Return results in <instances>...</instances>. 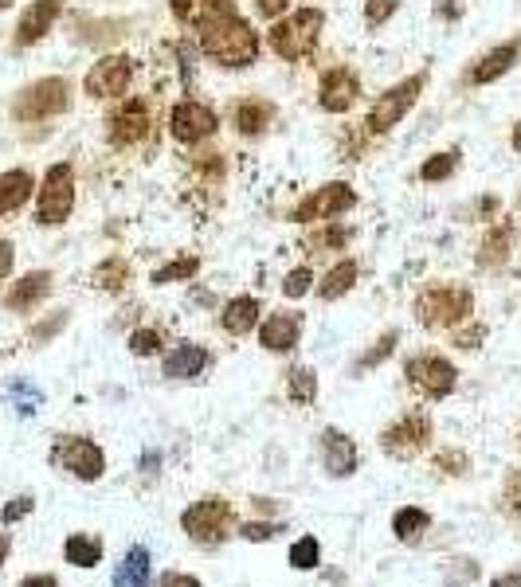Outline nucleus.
I'll use <instances>...</instances> for the list:
<instances>
[{"mask_svg":"<svg viewBox=\"0 0 521 587\" xmlns=\"http://www.w3.org/2000/svg\"><path fill=\"white\" fill-rule=\"evenodd\" d=\"M322 28H326V12L322 8H298L290 16L271 20L267 44L286 63H302L306 55H314V47L322 40Z\"/></svg>","mask_w":521,"mask_h":587,"instance_id":"f03ea898","label":"nucleus"},{"mask_svg":"<svg viewBox=\"0 0 521 587\" xmlns=\"http://www.w3.org/2000/svg\"><path fill=\"white\" fill-rule=\"evenodd\" d=\"M322 458L333 478H349L357 470V443L345 431H322Z\"/></svg>","mask_w":521,"mask_h":587,"instance_id":"4be33fe9","label":"nucleus"},{"mask_svg":"<svg viewBox=\"0 0 521 587\" xmlns=\"http://www.w3.org/2000/svg\"><path fill=\"white\" fill-rule=\"evenodd\" d=\"M134 75H138L134 55L114 51V55H102L95 67L87 71L83 91L91 94V98H98V102H106V98H122V94L134 87Z\"/></svg>","mask_w":521,"mask_h":587,"instance_id":"1a4fd4ad","label":"nucleus"},{"mask_svg":"<svg viewBox=\"0 0 521 587\" xmlns=\"http://www.w3.org/2000/svg\"><path fill=\"white\" fill-rule=\"evenodd\" d=\"M357 274H361V267H357L353 259H341V263H333L330 271L322 274V282H318L314 290H318L322 302H337V298H345V294L357 286Z\"/></svg>","mask_w":521,"mask_h":587,"instance_id":"a878e982","label":"nucleus"},{"mask_svg":"<svg viewBox=\"0 0 521 587\" xmlns=\"http://www.w3.org/2000/svg\"><path fill=\"white\" fill-rule=\"evenodd\" d=\"M427 439H431V415L427 411H412L400 423L380 431V451L392 454V458H412V454L424 451Z\"/></svg>","mask_w":521,"mask_h":587,"instance_id":"4468645a","label":"nucleus"},{"mask_svg":"<svg viewBox=\"0 0 521 587\" xmlns=\"http://www.w3.org/2000/svg\"><path fill=\"white\" fill-rule=\"evenodd\" d=\"M514 239H518L514 220H498V224L482 235V243H478V267H482V271L506 267V263H510V251H514Z\"/></svg>","mask_w":521,"mask_h":587,"instance_id":"6ab92c4d","label":"nucleus"},{"mask_svg":"<svg viewBox=\"0 0 521 587\" xmlns=\"http://www.w3.org/2000/svg\"><path fill=\"white\" fill-rule=\"evenodd\" d=\"M396 345H400V333H396V329L380 333L377 345H373V349H369V353H365L361 361L353 364V368H357V372H365V368H377V364H384L388 357H392V353H396Z\"/></svg>","mask_w":521,"mask_h":587,"instance_id":"f704fd0d","label":"nucleus"},{"mask_svg":"<svg viewBox=\"0 0 521 587\" xmlns=\"http://www.w3.org/2000/svg\"><path fill=\"white\" fill-rule=\"evenodd\" d=\"M59 12H63V0H32V4L24 8V16H20V24H16V36H12V44H16V47L40 44L51 28H55Z\"/></svg>","mask_w":521,"mask_h":587,"instance_id":"f3484780","label":"nucleus"},{"mask_svg":"<svg viewBox=\"0 0 521 587\" xmlns=\"http://www.w3.org/2000/svg\"><path fill=\"white\" fill-rule=\"evenodd\" d=\"M404 376L412 380V388L424 392L427 400H447V396L455 392V384H459L455 364L447 361V357H439V353H420V357H412V361L404 364Z\"/></svg>","mask_w":521,"mask_h":587,"instance_id":"9b49d317","label":"nucleus"},{"mask_svg":"<svg viewBox=\"0 0 521 587\" xmlns=\"http://www.w3.org/2000/svg\"><path fill=\"white\" fill-rule=\"evenodd\" d=\"M357 200H361V196L353 192V184L330 181V184H322V188H314L306 200H298V204L290 208V224H322V220H337V216L353 212Z\"/></svg>","mask_w":521,"mask_h":587,"instance_id":"0eeeda50","label":"nucleus"},{"mask_svg":"<svg viewBox=\"0 0 521 587\" xmlns=\"http://www.w3.org/2000/svg\"><path fill=\"white\" fill-rule=\"evenodd\" d=\"M427 525H431V517H427L424 509H416V505H404V509H396V517H392V533H396L400 541H416L420 533H427Z\"/></svg>","mask_w":521,"mask_h":587,"instance_id":"72a5a7b5","label":"nucleus"},{"mask_svg":"<svg viewBox=\"0 0 521 587\" xmlns=\"http://www.w3.org/2000/svg\"><path fill=\"white\" fill-rule=\"evenodd\" d=\"M51 286H55L51 271H28L12 290H8V294H4V306L16 310V314H28V310H36V306L48 298Z\"/></svg>","mask_w":521,"mask_h":587,"instance_id":"412c9836","label":"nucleus"},{"mask_svg":"<svg viewBox=\"0 0 521 587\" xmlns=\"http://www.w3.org/2000/svg\"><path fill=\"white\" fill-rule=\"evenodd\" d=\"M283 533V525L275 521V525H263V521H255V525H239V537L243 541H271V537H279Z\"/></svg>","mask_w":521,"mask_h":587,"instance_id":"c03bdc74","label":"nucleus"},{"mask_svg":"<svg viewBox=\"0 0 521 587\" xmlns=\"http://www.w3.org/2000/svg\"><path fill=\"white\" fill-rule=\"evenodd\" d=\"M518 443H521V435H518Z\"/></svg>","mask_w":521,"mask_h":587,"instance_id":"bf43d9fd","label":"nucleus"},{"mask_svg":"<svg viewBox=\"0 0 521 587\" xmlns=\"http://www.w3.org/2000/svg\"><path fill=\"white\" fill-rule=\"evenodd\" d=\"M130 353H134V357H157V353H161V333H157V329H134Z\"/></svg>","mask_w":521,"mask_h":587,"instance_id":"ea45409f","label":"nucleus"},{"mask_svg":"<svg viewBox=\"0 0 521 587\" xmlns=\"http://www.w3.org/2000/svg\"><path fill=\"white\" fill-rule=\"evenodd\" d=\"M486 337V325H471L467 333H455V345H463V349H478V341Z\"/></svg>","mask_w":521,"mask_h":587,"instance_id":"3c124183","label":"nucleus"},{"mask_svg":"<svg viewBox=\"0 0 521 587\" xmlns=\"http://www.w3.org/2000/svg\"><path fill=\"white\" fill-rule=\"evenodd\" d=\"M32 196H36V177H32L28 169H8V173H0V216L20 212Z\"/></svg>","mask_w":521,"mask_h":587,"instance_id":"b1692460","label":"nucleus"},{"mask_svg":"<svg viewBox=\"0 0 521 587\" xmlns=\"http://www.w3.org/2000/svg\"><path fill=\"white\" fill-rule=\"evenodd\" d=\"M502 501H506V509H510V513H521V466L518 470H510L506 490H502Z\"/></svg>","mask_w":521,"mask_h":587,"instance_id":"a18cd8bd","label":"nucleus"},{"mask_svg":"<svg viewBox=\"0 0 521 587\" xmlns=\"http://www.w3.org/2000/svg\"><path fill=\"white\" fill-rule=\"evenodd\" d=\"M12 4H16V0H0V12H4V8H12Z\"/></svg>","mask_w":521,"mask_h":587,"instance_id":"13d9d810","label":"nucleus"},{"mask_svg":"<svg viewBox=\"0 0 521 587\" xmlns=\"http://www.w3.org/2000/svg\"><path fill=\"white\" fill-rule=\"evenodd\" d=\"M32 505H36L32 497H12V501L0 509V521H4V525H16L20 517H28V513H32Z\"/></svg>","mask_w":521,"mask_h":587,"instance_id":"37998d69","label":"nucleus"},{"mask_svg":"<svg viewBox=\"0 0 521 587\" xmlns=\"http://www.w3.org/2000/svg\"><path fill=\"white\" fill-rule=\"evenodd\" d=\"M518 63H521V32L518 36H510V40H502L498 47H490L486 55H478L471 63V71H467V83H471V87H490V83H498L502 75H510Z\"/></svg>","mask_w":521,"mask_h":587,"instance_id":"dca6fc26","label":"nucleus"},{"mask_svg":"<svg viewBox=\"0 0 521 587\" xmlns=\"http://www.w3.org/2000/svg\"><path fill=\"white\" fill-rule=\"evenodd\" d=\"M435 466H439L443 474H467L471 458H467L463 451H439V454H435Z\"/></svg>","mask_w":521,"mask_h":587,"instance_id":"79ce46f5","label":"nucleus"},{"mask_svg":"<svg viewBox=\"0 0 521 587\" xmlns=\"http://www.w3.org/2000/svg\"><path fill=\"white\" fill-rule=\"evenodd\" d=\"M200 274V259L196 255H181V259H169L165 267H157V271L149 274V282L153 286H173V282H189Z\"/></svg>","mask_w":521,"mask_h":587,"instance_id":"473e14b6","label":"nucleus"},{"mask_svg":"<svg viewBox=\"0 0 521 587\" xmlns=\"http://www.w3.org/2000/svg\"><path fill=\"white\" fill-rule=\"evenodd\" d=\"M149 568H153L149 548L134 544V548L122 556V564L114 568V587H145L149 584Z\"/></svg>","mask_w":521,"mask_h":587,"instance_id":"bb28decb","label":"nucleus"},{"mask_svg":"<svg viewBox=\"0 0 521 587\" xmlns=\"http://www.w3.org/2000/svg\"><path fill=\"white\" fill-rule=\"evenodd\" d=\"M51 462L59 470H67L71 478L79 482H98L106 474V454L95 439H83V435H59L55 447H51Z\"/></svg>","mask_w":521,"mask_h":587,"instance_id":"6e6552de","label":"nucleus"},{"mask_svg":"<svg viewBox=\"0 0 521 587\" xmlns=\"http://www.w3.org/2000/svg\"><path fill=\"white\" fill-rule=\"evenodd\" d=\"M510 145H514V149H518V153H521V122H518V126H514V134H510Z\"/></svg>","mask_w":521,"mask_h":587,"instance_id":"4d7b16f0","label":"nucleus"},{"mask_svg":"<svg viewBox=\"0 0 521 587\" xmlns=\"http://www.w3.org/2000/svg\"><path fill=\"white\" fill-rule=\"evenodd\" d=\"M459 161H463V153L459 149H443V153H431L424 165H420V181L427 184H443L455 177V169H459Z\"/></svg>","mask_w":521,"mask_h":587,"instance_id":"2f4dec72","label":"nucleus"},{"mask_svg":"<svg viewBox=\"0 0 521 587\" xmlns=\"http://www.w3.org/2000/svg\"><path fill=\"white\" fill-rule=\"evenodd\" d=\"M63 325H67V314L59 310V314L51 317V321H44V325H36V329H32V341H36V345H44V341H48V337H55Z\"/></svg>","mask_w":521,"mask_h":587,"instance_id":"49530a36","label":"nucleus"},{"mask_svg":"<svg viewBox=\"0 0 521 587\" xmlns=\"http://www.w3.org/2000/svg\"><path fill=\"white\" fill-rule=\"evenodd\" d=\"M181 529L196 544H220L228 537V529H232V505L224 497H200L196 505L185 509Z\"/></svg>","mask_w":521,"mask_h":587,"instance_id":"9d476101","label":"nucleus"},{"mask_svg":"<svg viewBox=\"0 0 521 587\" xmlns=\"http://www.w3.org/2000/svg\"><path fill=\"white\" fill-rule=\"evenodd\" d=\"M255 12L263 16V20H279L290 12V0H255Z\"/></svg>","mask_w":521,"mask_h":587,"instance_id":"de8ad7c7","label":"nucleus"},{"mask_svg":"<svg viewBox=\"0 0 521 587\" xmlns=\"http://www.w3.org/2000/svg\"><path fill=\"white\" fill-rule=\"evenodd\" d=\"M224 4H232V0H169V12L181 20V24H189V28H200L208 16H216Z\"/></svg>","mask_w":521,"mask_h":587,"instance_id":"c85d7f7f","label":"nucleus"},{"mask_svg":"<svg viewBox=\"0 0 521 587\" xmlns=\"http://www.w3.org/2000/svg\"><path fill=\"white\" fill-rule=\"evenodd\" d=\"M271 122H275V102H267V98H239L236 106H232V130L239 137H259L271 130Z\"/></svg>","mask_w":521,"mask_h":587,"instance_id":"aec40b11","label":"nucleus"},{"mask_svg":"<svg viewBox=\"0 0 521 587\" xmlns=\"http://www.w3.org/2000/svg\"><path fill=\"white\" fill-rule=\"evenodd\" d=\"M298 337H302V314H294V310H275L259 325V345L267 353H290L298 345Z\"/></svg>","mask_w":521,"mask_h":587,"instance_id":"a211bd4d","label":"nucleus"},{"mask_svg":"<svg viewBox=\"0 0 521 587\" xmlns=\"http://www.w3.org/2000/svg\"><path fill=\"white\" fill-rule=\"evenodd\" d=\"M20 587H59V580L55 576H24Z\"/></svg>","mask_w":521,"mask_h":587,"instance_id":"864d4df0","label":"nucleus"},{"mask_svg":"<svg viewBox=\"0 0 521 587\" xmlns=\"http://www.w3.org/2000/svg\"><path fill=\"white\" fill-rule=\"evenodd\" d=\"M145 134H149V102L145 98H122L106 118V141L114 149H130V145L145 141Z\"/></svg>","mask_w":521,"mask_h":587,"instance_id":"ddd939ff","label":"nucleus"},{"mask_svg":"<svg viewBox=\"0 0 521 587\" xmlns=\"http://www.w3.org/2000/svg\"><path fill=\"white\" fill-rule=\"evenodd\" d=\"M286 396H290V404L298 407H310L318 400V376H314V368H290L286 372Z\"/></svg>","mask_w":521,"mask_h":587,"instance_id":"7c9ffc66","label":"nucleus"},{"mask_svg":"<svg viewBox=\"0 0 521 587\" xmlns=\"http://www.w3.org/2000/svg\"><path fill=\"white\" fill-rule=\"evenodd\" d=\"M314 290V271L310 267H294V271L283 278V294L286 298H302Z\"/></svg>","mask_w":521,"mask_h":587,"instance_id":"58836bf2","label":"nucleus"},{"mask_svg":"<svg viewBox=\"0 0 521 587\" xmlns=\"http://www.w3.org/2000/svg\"><path fill=\"white\" fill-rule=\"evenodd\" d=\"M63 556L75 568H95V564H102V541L87 537V533H75V537H67V544H63Z\"/></svg>","mask_w":521,"mask_h":587,"instance_id":"c756f323","label":"nucleus"},{"mask_svg":"<svg viewBox=\"0 0 521 587\" xmlns=\"http://www.w3.org/2000/svg\"><path fill=\"white\" fill-rule=\"evenodd\" d=\"M216 130H220V114L212 106L196 102V98H185V102H177L169 110V134H173V141H181V145H200V141H208Z\"/></svg>","mask_w":521,"mask_h":587,"instance_id":"f8f14e48","label":"nucleus"},{"mask_svg":"<svg viewBox=\"0 0 521 587\" xmlns=\"http://www.w3.org/2000/svg\"><path fill=\"white\" fill-rule=\"evenodd\" d=\"M157 587H200V580H196V576H185V572H165Z\"/></svg>","mask_w":521,"mask_h":587,"instance_id":"603ef678","label":"nucleus"},{"mask_svg":"<svg viewBox=\"0 0 521 587\" xmlns=\"http://www.w3.org/2000/svg\"><path fill=\"white\" fill-rule=\"evenodd\" d=\"M474 314V294L467 286H427L416 298V321L427 329H451V325H463Z\"/></svg>","mask_w":521,"mask_h":587,"instance_id":"7ed1b4c3","label":"nucleus"},{"mask_svg":"<svg viewBox=\"0 0 521 587\" xmlns=\"http://www.w3.org/2000/svg\"><path fill=\"white\" fill-rule=\"evenodd\" d=\"M12 267H16V247L8 239H0V282L12 274Z\"/></svg>","mask_w":521,"mask_h":587,"instance_id":"8fccbe9b","label":"nucleus"},{"mask_svg":"<svg viewBox=\"0 0 521 587\" xmlns=\"http://www.w3.org/2000/svg\"><path fill=\"white\" fill-rule=\"evenodd\" d=\"M471 580H478V564H474V560H451L447 572H443V584L447 587L471 584Z\"/></svg>","mask_w":521,"mask_h":587,"instance_id":"a19ab883","label":"nucleus"},{"mask_svg":"<svg viewBox=\"0 0 521 587\" xmlns=\"http://www.w3.org/2000/svg\"><path fill=\"white\" fill-rule=\"evenodd\" d=\"M318 560H322V548L314 537H302V541L290 544V564L298 568V572H310V568H318Z\"/></svg>","mask_w":521,"mask_h":587,"instance_id":"e433bc0d","label":"nucleus"},{"mask_svg":"<svg viewBox=\"0 0 521 587\" xmlns=\"http://www.w3.org/2000/svg\"><path fill=\"white\" fill-rule=\"evenodd\" d=\"M404 0H365V24L369 28H384L396 12H400Z\"/></svg>","mask_w":521,"mask_h":587,"instance_id":"4c0bfd02","label":"nucleus"},{"mask_svg":"<svg viewBox=\"0 0 521 587\" xmlns=\"http://www.w3.org/2000/svg\"><path fill=\"white\" fill-rule=\"evenodd\" d=\"M427 83H431V71H416V75L400 79L396 87H388V91L380 94L377 102L369 106V134H388V130H396V126L412 114V106L420 102V94L427 91Z\"/></svg>","mask_w":521,"mask_h":587,"instance_id":"39448f33","label":"nucleus"},{"mask_svg":"<svg viewBox=\"0 0 521 587\" xmlns=\"http://www.w3.org/2000/svg\"><path fill=\"white\" fill-rule=\"evenodd\" d=\"M349 243V227H337V224H330V227H322L318 235H310V255H322V251H337V247H345Z\"/></svg>","mask_w":521,"mask_h":587,"instance_id":"c9c22d12","label":"nucleus"},{"mask_svg":"<svg viewBox=\"0 0 521 587\" xmlns=\"http://www.w3.org/2000/svg\"><path fill=\"white\" fill-rule=\"evenodd\" d=\"M91 282H95V290H102V294H122L130 286V263L122 255H106L95 271H91Z\"/></svg>","mask_w":521,"mask_h":587,"instance_id":"cd10ccee","label":"nucleus"},{"mask_svg":"<svg viewBox=\"0 0 521 587\" xmlns=\"http://www.w3.org/2000/svg\"><path fill=\"white\" fill-rule=\"evenodd\" d=\"M196 32H200V51H204L212 63L228 67V71L251 67V63L259 59V51H263L259 32L251 28L247 16H239L236 4H224V8H220L216 16H208Z\"/></svg>","mask_w":521,"mask_h":587,"instance_id":"f257e3e1","label":"nucleus"},{"mask_svg":"<svg viewBox=\"0 0 521 587\" xmlns=\"http://www.w3.org/2000/svg\"><path fill=\"white\" fill-rule=\"evenodd\" d=\"M71 106V83L63 75H48L28 83L24 91L12 98V118L16 122H48Z\"/></svg>","mask_w":521,"mask_h":587,"instance_id":"423d86ee","label":"nucleus"},{"mask_svg":"<svg viewBox=\"0 0 521 587\" xmlns=\"http://www.w3.org/2000/svg\"><path fill=\"white\" fill-rule=\"evenodd\" d=\"M212 364V353L204 349V345H192V341H181L169 357H165V376L169 380H192V376H200L204 368Z\"/></svg>","mask_w":521,"mask_h":587,"instance_id":"5701e85b","label":"nucleus"},{"mask_svg":"<svg viewBox=\"0 0 521 587\" xmlns=\"http://www.w3.org/2000/svg\"><path fill=\"white\" fill-rule=\"evenodd\" d=\"M8 548H12V541H8V533H0V564L8 560Z\"/></svg>","mask_w":521,"mask_h":587,"instance_id":"6e6d98bb","label":"nucleus"},{"mask_svg":"<svg viewBox=\"0 0 521 587\" xmlns=\"http://www.w3.org/2000/svg\"><path fill=\"white\" fill-rule=\"evenodd\" d=\"M490 587H521V572H506V576H498Z\"/></svg>","mask_w":521,"mask_h":587,"instance_id":"5fc2aeb1","label":"nucleus"},{"mask_svg":"<svg viewBox=\"0 0 521 587\" xmlns=\"http://www.w3.org/2000/svg\"><path fill=\"white\" fill-rule=\"evenodd\" d=\"M259 314H263L259 298L243 294V298H232V302L224 306V314H220V325H224V333H232V337H243V333H251V329L259 325Z\"/></svg>","mask_w":521,"mask_h":587,"instance_id":"393cba45","label":"nucleus"},{"mask_svg":"<svg viewBox=\"0 0 521 587\" xmlns=\"http://www.w3.org/2000/svg\"><path fill=\"white\" fill-rule=\"evenodd\" d=\"M435 16L447 20V24H455L463 16V0H435Z\"/></svg>","mask_w":521,"mask_h":587,"instance_id":"09e8293b","label":"nucleus"},{"mask_svg":"<svg viewBox=\"0 0 521 587\" xmlns=\"http://www.w3.org/2000/svg\"><path fill=\"white\" fill-rule=\"evenodd\" d=\"M71 212H75V165L55 161L36 188V224L59 227L71 220Z\"/></svg>","mask_w":521,"mask_h":587,"instance_id":"20e7f679","label":"nucleus"},{"mask_svg":"<svg viewBox=\"0 0 521 587\" xmlns=\"http://www.w3.org/2000/svg\"><path fill=\"white\" fill-rule=\"evenodd\" d=\"M357 102H361V79H357L353 67L333 63L330 71H322V79H318V106L326 114H349Z\"/></svg>","mask_w":521,"mask_h":587,"instance_id":"2eb2a0df","label":"nucleus"}]
</instances>
